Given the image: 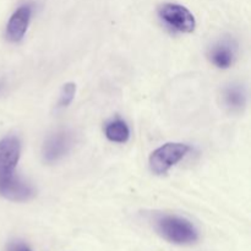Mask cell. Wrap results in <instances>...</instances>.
Instances as JSON below:
<instances>
[{
	"mask_svg": "<svg viewBox=\"0 0 251 251\" xmlns=\"http://www.w3.org/2000/svg\"><path fill=\"white\" fill-rule=\"evenodd\" d=\"M157 230L168 242L178 245L193 244L199 239L195 226L186 218L167 215L157 221Z\"/></svg>",
	"mask_w": 251,
	"mask_h": 251,
	"instance_id": "cell-1",
	"label": "cell"
},
{
	"mask_svg": "<svg viewBox=\"0 0 251 251\" xmlns=\"http://www.w3.org/2000/svg\"><path fill=\"white\" fill-rule=\"evenodd\" d=\"M190 151V147L180 142H168L154 150L150 156V168L157 176L166 174L173 166L180 162Z\"/></svg>",
	"mask_w": 251,
	"mask_h": 251,
	"instance_id": "cell-2",
	"label": "cell"
},
{
	"mask_svg": "<svg viewBox=\"0 0 251 251\" xmlns=\"http://www.w3.org/2000/svg\"><path fill=\"white\" fill-rule=\"evenodd\" d=\"M158 16L166 26L180 33H191L196 27L195 17L183 5L172 2L161 5L158 7Z\"/></svg>",
	"mask_w": 251,
	"mask_h": 251,
	"instance_id": "cell-3",
	"label": "cell"
},
{
	"mask_svg": "<svg viewBox=\"0 0 251 251\" xmlns=\"http://www.w3.org/2000/svg\"><path fill=\"white\" fill-rule=\"evenodd\" d=\"M21 156V142L16 136L0 140V186L15 176V169Z\"/></svg>",
	"mask_w": 251,
	"mask_h": 251,
	"instance_id": "cell-4",
	"label": "cell"
},
{
	"mask_svg": "<svg viewBox=\"0 0 251 251\" xmlns=\"http://www.w3.org/2000/svg\"><path fill=\"white\" fill-rule=\"evenodd\" d=\"M73 146V136L68 131H58L50 135L46 140L42 149L43 161L47 163H54L63 158Z\"/></svg>",
	"mask_w": 251,
	"mask_h": 251,
	"instance_id": "cell-5",
	"label": "cell"
},
{
	"mask_svg": "<svg viewBox=\"0 0 251 251\" xmlns=\"http://www.w3.org/2000/svg\"><path fill=\"white\" fill-rule=\"evenodd\" d=\"M238 55V44L233 38L216 42L208 51V59L218 69H228L234 64Z\"/></svg>",
	"mask_w": 251,
	"mask_h": 251,
	"instance_id": "cell-6",
	"label": "cell"
},
{
	"mask_svg": "<svg viewBox=\"0 0 251 251\" xmlns=\"http://www.w3.org/2000/svg\"><path fill=\"white\" fill-rule=\"evenodd\" d=\"M32 16V6L26 4L20 6L10 17L6 25V38L10 42H20L24 38Z\"/></svg>",
	"mask_w": 251,
	"mask_h": 251,
	"instance_id": "cell-7",
	"label": "cell"
},
{
	"mask_svg": "<svg viewBox=\"0 0 251 251\" xmlns=\"http://www.w3.org/2000/svg\"><path fill=\"white\" fill-rule=\"evenodd\" d=\"M34 194H36L34 189L17 176H14L10 180L0 186V195L15 202H25L31 200Z\"/></svg>",
	"mask_w": 251,
	"mask_h": 251,
	"instance_id": "cell-8",
	"label": "cell"
},
{
	"mask_svg": "<svg viewBox=\"0 0 251 251\" xmlns=\"http://www.w3.org/2000/svg\"><path fill=\"white\" fill-rule=\"evenodd\" d=\"M222 103L229 112L240 113L248 104L247 88L240 83H232L223 88Z\"/></svg>",
	"mask_w": 251,
	"mask_h": 251,
	"instance_id": "cell-9",
	"label": "cell"
},
{
	"mask_svg": "<svg viewBox=\"0 0 251 251\" xmlns=\"http://www.w3.org/2000/svg\"><path fill=\"white\" fill-rule=\"evenodd\" d=\"M105 137L112 142L124 144L130 137V129L126 123L122 119L112 120L105 125Z\"/></svg>",
	"mask_w": 251,
	"mask_h": 251,
	"instance_id": "cell-10",
	"label": "cell"
},
{
	"mask_svg": "<svg viewBox=\"0 0 251 251\" xmlns=\"http://www.w3.org/2000/svg\"><path fill=\"white\" fill-rule=\"evenodd\" d=\"M76 95V85L74 82H68L63 86L60 92V97H59L58 107L59 108H66L71 104Z\"/></svg>",
	"mask_w": 251,
	"mask_h": 251,
	"instance_id": "cell-11",
	"label": "cell"
},
{
	"mask_svg": "<svg viewBox=\"0 0 251 251\" xmlns=\"http://www.w3.org/2000/svg\"><path fill=\"white\" fill-rule=\"evenodd\" d=\"M9 251H31L24 244H11L9 247Z\"/></svg>",
	"mask_w": 251,
	"mask_h": 251,
	"instance_id": "cell-12",
	"label": "cell"
},
{
	"mask_svg": "<svg viewBox=\"0 0 251 251\" xmlns=\"http://www.w3.org/2000/svg\"><path fill=\"white\" fill-rule=\"evenodd\" d=\"M0 88H1V85H0Z\"/></svg>",
	"mask_w": 251,
	"mask_h": 251,
	"instance_id": "cell-13",
	"label": "cell"
}]
</instances>
